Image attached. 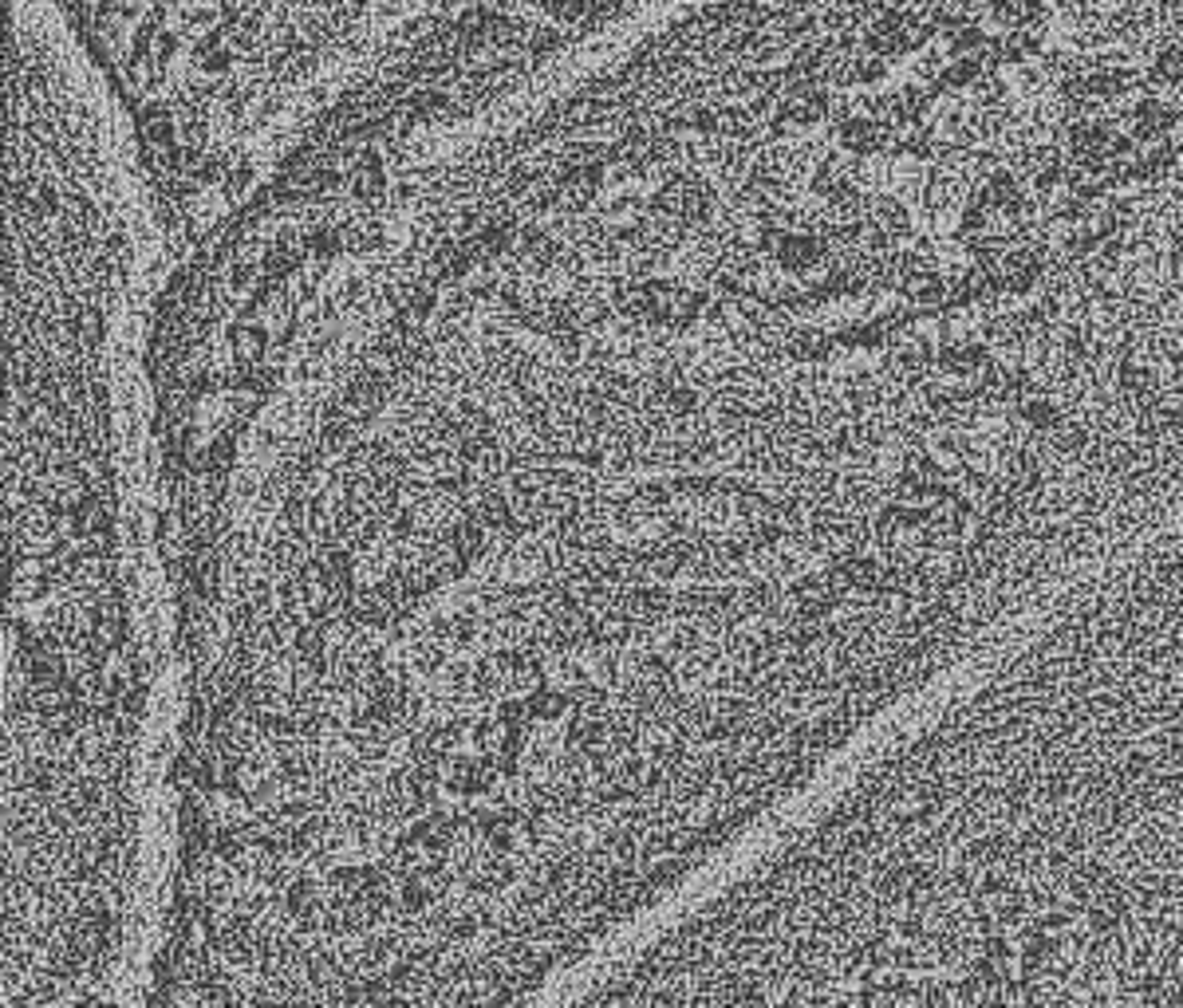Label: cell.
<instances>
[{
	"instance_id": "obj_4",
	"label": "cell",
	"mask_w": 1183,
	"mask_h": 1008,
	"mask_svg": "<svg viewBox=\"0 0 1183 1008\" xmlns=\"http://www.w3.org/2000/svg\"><path fill=\"white\" fill-rule=\"evenodd\" d=\"M1034 272H1038L1034 252H1014V256H1006V261H998V265L990 268L986 280L998 284V288H1025V284L1034 280Z\"/></svg>"
},
{
	"instance_id": "obj_2",
	"label": "cell",
	"mask_w": 1183,
	"mask_h": 1008,
	"mask_svg": "<svg viewBox=\"0 0 1183 1008\" xmlns=\"http://www.w3.org/2000/svg\"><path fill=\"white\" fill-rule=\"evenodd\" d=\"M1018 210H1022V194L1010 177H994L986 186L979 201L970 205L967 213V232L970 237H983V241H998L1006 232H1014L1018 225Z\"/></svg>"
},
{
	"instance_id": "obj_3",
	"label": "cell",
	"mask_w": 1183,
	"mask_h": 1008,
	"mask_svg": "<svg viewBox=\"0 0 1183 1008\" xmlns=\"http://www.w3.org/2000/svg\"><path fill=\"white\" fill-rule=\"evenodd\" d=\"M986 354L974 351V347H955V351L939 354L935 359L932 383L943 398H959V394H970L986 383Z\"/></svg>"
},
{
	"instance_id": "obj_6",
	"label": "cell",
	"mask_w": 1183,
	"mask_h": 1008,
	"mask_svg": "<svg viewBox=\"0 0 1183 1008\" xmlns=\"http://www.w3.org/2000/svg\"><path fill=\"white\" fill-rule=\"evenodd\" d=\"M1156 75H1160L1164 83H1183V48H1172V52L1160 55Z\"/></svg>"
},
{
	"instance_id": "obj_5",
	"label": "cell",
	"mask_w": 1183,
	"mask_h": 1008,
	"mask_svg": "<svg viewBox=\"0 0 1183 1008\" xmlns=\"http://www.w3.org/2000/svg\"><path fill=\"white\" fill-rule=\"evenodd\" d=\"M1041 8V0H998V13H1003L1006 20H1014V24H1025V20H1034Z\"/></svg>"
},
{
	"instance_id": "obj_1",
	"label": "cell",
	"mask_w": 1183,
	"mask_h": 1008,
	"mask_svg": "<svg viewBox=\"0 0 1183 1008\" xmlns=\"http://www.w3.org/2000/svg\"><path fill=\"white\" fill-rule=\"evenodd\" d=\"M4 123L8 655L135 658L166 536L143 383L159 205L55 0H8Z\"/></svg>"
}]
</instances>
